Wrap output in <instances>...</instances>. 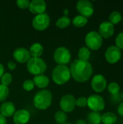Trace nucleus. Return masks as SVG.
<instances>
[{"mask_svg": "<svg viewBox=\"0 0 123 124\" xmlns=\"http://www.w3.org/2000/svg\"><path fill=\"white\" fill-rule=\"evenodd\" d=\"M71 76L75 81L79 83H85L88 81L93 74V67L88 61H83L80 60H74L70 65Z\"/></svg>", "mask_w": 123, "mask_h": 124, "instance_id": "nucleus-1", "label": "nucleus"}, {"mask_svg": "<svg viewBox=\"0 0 123 124\" xmlns=\"http://www.w3.org/2000/svg\"><path fill=\"white\" fill-rule=\"evenodd\" d=\"M52 103V94L50 91H38L33 97V105L38 110H46Z\"/></svg>", "mask_w": 123, "mask_h": 124, "instance_id": "nucleus-2", "label": "nucleus"}, {"mask_svg": "<svg viewBox=\"0 0 123 124\" xmlns=\"http://www.w3.org/2000/svg\"><path fill=\"white\" fill-rule=\"evenodd\" d=\"M52 79L57 85L67 83L71 77L70 68L66 65H57L52 71Z\"/></svg>", "mask_w": 123, "mask_h": 124, "instance_id": "nucleus-3", "label": "nucleus"}, {"mask_svg": "<svg viewBox=\"0 0 123 124\" xmlns=\"http://www.w3.org/2000/svg\"><path fill=\"white\" fill-rule=\"evenodd\" d=\"M46 63L41 57H30L27 62L28 71L34 76L43 74L46 71Z\"/></svg>", "mask_w": 123, "mask_h": 124, "instance_id": "nucleus-4", "label": "nucleus"}, {"mask_svg": "<svg viewBox=\"0 0 123 124\" xmlns=\"http://www.w3.org/2000/svg\"><path fill=\"white\" fill-rule=\"evenodd\" d=\"M86 47L91 50H98L101 48L103 39L96 31H91L87 33L85 38Z\"/></svg>", "mask_w": 123, "mask_h": 124, "instance_id": "nucleus-5", "label": "nucleus"}, {"mask_svg": "<svg viewBox=\"0 0 123 124\" xmlns=\"http://www.w3.org/2000/svg\"><path fill=\"white\" fill-rule=\"evenodd\" d=\"M54 59L58 65H66L70 62L71 53L67 48L60 46L55 50L54 53Z\"/></svg>", "mask_w": 123, "mask_h": 124, "instance_id": "nucleus-6", "label": "nucleus"}, {"mask_svg": "<svg viewBox=\"0 0 123 124\" xmlns=\"http://www.w3.org/2000/svg\"><path fill=\"white\" fill-rule=\"evenodd\" d=\"M87 106L94 112H100L105 108L104 98L99 94H92L87 98Z\"/></svg>", "mask_w": 123, "mask_h": 124, "instance_id": "nucleus-7", "label": "nucleus"}, {"mask_svg": "<svg viewBox=\"0 0 123 124\" xmlns=\"http://www.w3.org/2000/svg\"><path fill=\"white\" fill-rule=\"evenodd\" d=\"M76 9L80 15L86 18L92 16L94 12V4L88 0H79L76 4Z\"/></svg>", "mask_w": 123, "mask_h": 124, "instance_id": "nucleus-8", "label": "nucleus"}, {"mask_svg": "<svg viewBox=\"0 0 123 124\" xmlns=\"http://www.w3.org/2000/svg\"><path fill=\"white\" fill-rule=\"evenodd\" d=\"M50 24V17L49 15L46 13H43L40 15H37L33 19L32 25L33 27L39 31H42L46 30Z\"/></svg>", "mask_w": 123, "mask_h": 124, "instance_id": "nucleus-9", "label": "nucleus"}, {"mask_svg": "<svg viewBox=\"0 0 123 124\" xmlns=\"http://www.w3.org/2000/svg\"><path fill=\"white\" fill-rule=\"evenodd\" d=\"M60 108L62 111L66 113H71L74 110L76 106V100L73 95H64L60 100Z\"/></svg>", "mask_w": 123, "mask_h": 124, "instance_id": "nucleus-10", "label": "nucleus"}, {"mask_svg": "<svg viewBox=\"0 0 123 124\" xmlns=\"http://www.w3.org/2000/svg\"><path fill=\"white\" fill-rule=\"evenodd\" d=\"M105 59L109 64H115L120 61L122 57L121 49L117 46H110L105 52Z\"/></svg>", "mask_w": 123, "mask_h": 124, "instance_id": "nucleus-11", "label": "nucleus"}, {"mask_svg": "<svg viewBox=\"0 0 123 124\" xmlns=\"http://www.w3.org/2000/svg\"><path fill=\"white\" fill-rule=\"evenodd\" d=\"M91 87L92 89L97 93L104 92L107 87V81L105 77L101 74L94 76L91 80Z\"/></svg>", "mask_w": 123, "mask_h": 124, "instance_id": "nucleus-12", "label": "nucleus"}, {"mask_svg": "<svg viewBox=\"0 0 123 124\" xmlns=\"http://www.w3.org/2000/svg\"><path fill=\"white\" fill-rule=\"evenodd\" d=\"M98 33L102 39H109L114 35L115 25L109 21H104L100 24Z\"/></svg>", "mask_w": 123, "mask_h": 124, "instance_id": "nucleus-13", "label": "nucleus"}, {"mask_svg": "<svg viewBox=\"0 0 123 124\" xmlns=\"http://www.w3.org/2000/svg\"><path fill=\"white\" fill-rule=\"evenodd\" d=\"M28 9L30 12L36 15L43 14L46 9V3L43 0H33L30 2Z\"/></svg>", "mask_w": 123, "mask_h": 124, "instance_id": "nucleus-14", "label": "nucleus"}, {"mask_svg": "<svg viewBox=\"0 0 123 124\" xmlns=\"http://www.w3.org/2000/svg\"><path fill=\"white\" fill-rule=\"evenodd\" d=\"M13 57L17 62L25 63L30 60L31 56L30 54L29 50L23 47H20L14 51Z\"/></svg>", "mask_w": 123, "mask_h": 124, "instance_id": "nucleus-15", "label": "nucleus"}, {"mask_svg": "<svg viewBox=\"0 0 123 124\" xmlns=\"http://www.w3.org/2000/svg\"><path fill=\"white\" fill-rule=\"evenodd\" d=\"M30 118V113L25 109H20L15 111L13 116V121L14 124H26Z\"/></svg>", "mask_w": 123, "mask_h": 124, "instance_id": "nucleus-16", "label": "nucleus"}, {"mask_svg": "<svg viewBox=\"0 0 123 124\" xmlns=\"http://www.w3.org/2000/svg\"><path fill=\"white\" fill-rule=\"evenodd\" d=\"M0 113L5 118L12 117L15 113V106L11 102H5L0 107Z\"/></svg>", "mask_w": 123, "mask_h": 124, "instance_id": "nucleus-17", "label": "nucleus"}, {"mask_svg": "<svg viewBox=\"0 0 123 124\" xmlns=\"http://www.w3.org/2000/svg\"><path fill=\"white\" fill-rule=\"evenodd\" d=\"M33 81L34 83V85L36 86L38 88H40V89H45L49 84V78L43 74L35 76Z\"/></svg>", "mask_w": 123, "mask_h": 124, "instance_id": "nucleus-18", "label": "nucleus"}, {"mask_svg": "<svg viewBox=\"0 0 123 124\" xmlns=\"http://www.w3.org/2000/svg\"><path fill=\"white\" fill-rule=\"evenodd\" d=\"M29 52L32 57H41L43 52V46L40 43H34L30 47Z\"/></svg>", "mask_w": 123, "mask_h": 124, "instance_id": "nucleus-19", "label": "nucleus"}, {"mask_svg": "<svg viewBox=\"0 0 123 124\" xmlns=\"http://www.w3.org/2000/svg\"><path fill=\"white\" fill-rule=\"evenodd\" d=\"M117 121V116L112 112L105 113L101 116V123L103 124H115Z\"/></svg>", "mask_w": 123, "mask_h": 124, "instance_id": "nucleus-20", "label": "nucleus"}, {"mask_svg": "<svg viewBox=\"0 0 123 124\" xmlns=\"http://www.w3.org/2000/svg\"><path fill=\"white\" fill-rule=\"evenodd\" d=\"M89 124H100L101 123V115L99 112H91L87 116Z\"/></svg>", "mask_w": 123, "mask_h": 124, "instance_id": "nucleus-21", "label": "nucleus"}, {"mask_svg": "<svg viewBox=\"0 0 123 124\" xmlns=\"http://www.w3.org/2000/svg\"><path fill=\"white\" fill-rule=\"evenodd\" d=\"M78 60H83V61H88L91 57V52L88 48L86 46H83L81 47L78 53Z\"/></svg>", "mask_w": 123, "mask_h": 124, "instance_id": "nucleus-22", "label": "nucleus"}, {"mask_svg": "<svg viewBox=\"0 0 123 124\" xmlns=\"http://www.w3.org/2000/svg\"><path fill=\"white\" fill-rule=\"evenodd\" d=\"M88 18L82 15H77L73 18L72 24L77 28H82L88 23Z\"/></svg>", "mask_w": 123, "mask_h": 124, "instance_id": "nucleus-23", "label": "nucleus"}, {"mask_svg": "<svg viewBox=\"0 0 123 124\" xmlns=\"http://www.w3.org/2000/svg\"><path fill=\"white\" fill-rule=\"evenodd\" d=\"M70 19L67 16H63L59 18L56 22V25L61 29L65 28L70 25Z\"/></svg>", "mask_w": 123, "mask_h": 124, "instance_id": "nucleus-24", "label": "nucleus"}, {"mask_svg": "<svg viewBox=\"0 0 123 124\" xmlns=\"http://www.w3.org/2000/svg\"><path fill=\"white\" fill-rule=\"evenodd\" d=\"M54 119L57 124H65L67 120V116L65 112L59 110L56 112L54 115Z\"/></svg>", "mask_w": 123, "mask_h": 124, "instance_id": "nucleus-25", "label": "nucleus"}, {"mask_svg": "<svg viewBox=\"0 0 123 124\" xmlns=\"http://www.w3.org/2000/svg\"><path fill=\"white\" fill-rule=\"evenodd\" d=\"M109 22L112 24V25H117L123 19L122 17V15L120 13V12L118 11H114L112 12L109 17Z\"/></svg>", "mask_w": 123, "mask_h": 124, "instance_id": "nucleus-26", "label": "nucleus"}, {"mask_svg": "<svg viewBox=\"0 0 123 124\" xmlns=\"http://www.w3.org/2000/svg\"><path fill=\"white\" fill-rule=\"evenodd\" d=\"M107 88H108L109 92L112 96L117 95L118 93L120 92V85L117 82H111L108 85V87Z\"/></svg>", "mask_w": 123, "mask_h": 124, "instance_id": "nucleus-27", "label": "nucleus"}, {"mask_svg": "<svg viewBox=\"0 0 123 124\" xmlns=\"http://www.w3.org/2000/svg\"><path fill=\"white\" fill-rule=\"evenodd\" d=\"M1 84L8 86L12 81V76L9 73H5L1 77Z\"/></svg>", "mask_w": 123, "mask_h": 124, "instance_id": "nucleus-28", "label": "nucleus"}, {"mask_svg": "<svg viewBox=\"0 0 123 124\" xmlns=\"http://www.w3.org/2000/svg\"><path fill=\"white\" fill-rule=\"evenodd\" d=\"M9 90L7 86L0 84V102L4 101L8 97Z\"/></svg>", "mask_w": 123, "mask_h": 124, "instance_id": "nucleus-29", "label": "nucleus"}, {"mask_svg": "<svg viewBox=\"0 0 123 124\" xmlns=\"http://www.w3.org/2000/svg\"><path fill=\"white\" fill-rule=\"evenodd\" d=\"M34 83L32 80H30V79H28V80H25L23 84H22V88L24 90L27 91V92H30L32 91L33 89H34Z\"/></svg>", "mask_w": 123, "mask_h": 124, "instance_id": "nucleus-30", "label": "nucleus"}, {"mask_svg": "<svg viewBox=\"0 0 123 124\" xmlns=\"http://www.w3.org/2000/svg\"><path fill=\"white\" fill-rule=\"evenodd\" d=\"M115 44H116L115 46H117L120 49L123 50V31L120 33L116 37Z\"/></svg>", "mask_w": 123, "mask_h": 124, "instance_id": "nucleus-31", "label": "nucleus"}, {"mask_svg": "<svg viewBox=\"0 0 123 124\" xmlns=\"http://www.w3.org/2000/svg\"><path fill=\"white\" fill-rule=\"evenodd\" d=\"M76 106L79 108H85L87 106V98L85 97H80L76 100Z\"/></svg>", "mask_w": 123, "mask_h": 124, "instance_id": "nucleus-32", "label": "nucleus"}, {"mask_svg": "<svg viewBox=\"0 0 123 124\" xmlns=\"http://www.w3.org/2000/svg\"><path fill=\"white\" fill-rule=\"evenodd\" d=\"M30 1L28 0H17L16 1V4L17 5V7L20 9H27L29 7V4H30Z\"/></svg>", "mask_w": 123, "mask_h": 124, "instance_id": "nucleus-33", "label": "nucleus"}, {"mask_svg": "<svg viewBox=\"0 0 123 124\" xmlns=\"http://www.w3.org/2000/svg\"><path fill=\"white\" fill-rule=\"evenodd\" d=\"M7 65H8V68H9V70H14V69L17 68L16 63H15L14 62H13V61H9V62H8Z\"/></svg>", "mask_w": 123, "mask_h": 124, "instance_id": "nucleus-34", "label": "nucleus"}, {"mask_svg": "<svg viewBox=\"0 0 123 124\" xmlns=\"http://www.w3.org/2000/svg\"><path fill=\"white\" fill-rule=\"evenodd\" d=\"M117 112H118V114L120 116L123 117V102L119 105V106L117 108Z\"/></svg>", "mask_w": 123, "mask_h": 124, "instance_id": "nucleus-35", "label": "nucleus"}, {"mask_svg": "<svg viewBox=\"0 0 123 124\" xmlns=\"http://www.w3.org/2000/svg\"><path fill=\"white\" fill-rule=\"evenodd\" d=\"M7 121L6 118L0 114V124H7Z\"/></svg>", "mask_w": 123, "mask_h": 124, "instance_id": "nucleus-36", "label": "nucleus"}, {"mask_svg": "<svg viewBox=\"0 0 123 124\" xmlns=\"http://www.w3.org/2000/svg\"><path fill=\"white\" fill-rule=\"evenodd\" d=\"M4 67L1 63H0V78L2 76V75L4 73Z\"/></svg>", "mask_w": 123, "mask_h": 124, "instance_id": "nucleus-37", "label": "nucleus"}, {"mask_svg": "<svg viewBox=\"0 0 123 124\" xmlns=\"http://www.w3.org/2000/svg\"><path fill=\"white\" fill-rule=\"evenodd\" d=\"M87 124V122H86V121L80 119V120H78V121L76 122V124Z\"/></svg>", "mask_w": 123, "mask_h": 124, "instance_id": "nucleus-38", "label": "nucleus"}, {"mask_svg": "<svg viewBox=\"0 0 123 124\" xmlns=\"http://www.w3.org/2000/svg\"><path fill=\"white\" fill-rule=\"evenodd\" d=\"M64 14H65V16H67L68 15V9H65L64 10Z\"/></svg>", "mask_w": 123, "mask_h": 124, "instance_id": "nucleus-39", "label": "nucleus"}, {"mask_svg": "<svg viewBox=\"0 0 123 124\" xmlns=\"http://www.w3.org/2000/svg\"><path fill=\"white\" fill-rule=\"evenodd\" d=\"M122 100H123V94H122Z\"/></svg>", "mask_w": 123, "mask_h": 124, "instance_id": "nucleus-40", "label": "nucleus"}, {"mask_svg": "<svg viewBox=\"0 0 123 124\" xmlns=\"http://www.w3.org/2000/svg\"><path fill=\"white\" fill-rule=\"evenodd\" d=\"M65 124H69V123H65Z\"/></svg>", "mask_w": 123, "mask_h": 124, "instance_id": "nucleus-41", "label": "nucleus"}, {"mask_svg": "<svg viewBox=\"0 0 123 124\" xmlns=\"http://www.w3.org/2000/svg\"></svg>", "mask_w": 123, "mask_h": 124, "instance_id": "nucleus-42", "label": "nucleus"}]
</instances>
